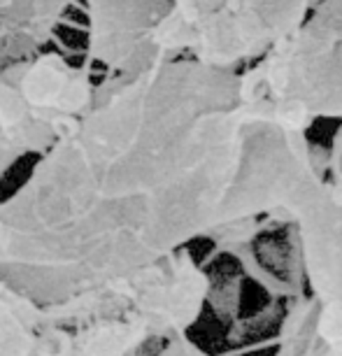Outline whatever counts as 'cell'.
<instances>
[{
  "instance_id": "obj_1",
  "label": "cell",
  "mask_w": 342,
  "mask_h": 356,
  "mask_svg": "<svg viewBox=\"0 0 342 356\" xmlns=\"http://www.w3.org/2000/svg\"><path fill=\"white\" fill-rule=\"evenodd\" d=\"M259 117L238 70L177 56L105 75L0 198V280L49 305L207 240L228 224Z\"/></svg>"
},
{
  "instance_id": "obj_2",
  "label": "cell",
  "mask_w": 342,
  "mask_h": 356,
  "mask_svg": "<svg viewBox=\"0 0 342 356\" xmlns=\"http://www.w3.org/2000/svg\"><path fill=\"white\" fill-rule=\"evenodd\" d=\"M266 214L293 228L317 333L342 356V124L321 147L307 131L254 119L228 224Z\"/></svg>"
},
{
  "instance_id": "obj_3",
  "label": "cell",
  "mask_w": 342,
  "mask_h": 356,
  "mask_svg": "<svg viewBox=\"0 0 342 356\" xmlns=\"http://www.w3.org/2000/svg\"><path fill=\"white\" fill-rule=\"evenodd\" d=\"M210 273L186 247L47 310L77 356H142L152 345L189 333L210 303Z\"/></svg>"
},
{
  "instance_id": "obj_4",
  "label": "cell",
  "mask_w": 342,
  "mask_h": 356,
  "mask_svg": "<svg viewBox=\"0 0 342 356\" xmlns=\"http://www.w3.org/2000/svg\"><path fill=\"white\" fill-rule=\"evenodd\" d=\"M238 100L293 131L342 124V0H319L296 31L238 70Z\"/></svg>"
},
{
  "instance_id": "obj_5",
  "label": "cell",
  "mask_w": 342,
  "mask_h": 356,
  "mask_svg": "<svg viewBox=\"0 0 342 356\" xmlns=\"http://www.w3.org/2000/svg\"><path fill=\"white\" fill-rule=\"evenodd\" d=\"M319 0H170L154 31L158 58L243 70L296 31Z\"/></svg>"
},
{
  "instance_id": "obj_6",
  "label": "cell",
  "mask_w": 342,
  "mask_h": 356,
  "mask_svg": "<svg viewBox=\"0 0 342 356\" xmlns=\"http://www.w3.org/2000/svg\"><path fill=\"white\" fill-rule=\"evenodd\" d=\"M89 63L54 51L0 68V182L26 156H40L93 100Z\"/></svg>"
},
{
  "instance_id": "obj_7",
  "label": "cell",
  "mask_w": 342,
  "mask_h": 356,
  "mask_svg": "<svg viewBox=\"0 0 342 356\" xmlns=\"http://www.w3.org/2000/svg\"><path fill=\"white\" fill-rule=\"evenodd\" d=\"M86 63L107 75H131L161 61L154 49V31L170 0H84Z\"/></svg>"
},
{
  "instance_id": "obj_8",
  "label": "cell",
  "mask_w": 342,
  "mask_h": 356,
  "mask_svg": "<svg viewBox=\"0 0 342 356\" xmlns=\"http://www.w3.org/2000/svg\"><path fill=\"white\" fill-rule=\"evenodd\" d=\"M0 356H77L47 305L0 280Z\"/></svg>"
},
{
  "instance_id": "obj_9",
  "label": "cell",
  "mask_w": 342,
  "mask_h": 356,
  "mask_svg": "<svg viewBox=\"0 0 342 356\" xmlns=\"http://www.w3.org/2000/svg\"><path fill=\"white\" fill-rule=\"evenodd\" d=\"M77 0H0V68L44 51Z\"/></svg>"
},
{
  "instance_id": "obj_10",
  "label": "cell",
  "mask_w": 342,
  "mask_h": 356,
  "mask_svg": "<svg viewBox=\"0 0 342 356\" xmlns=\"http://www.w3.org/2000/svg\"><path fill=\"white\" fill-rule=\"evenodd\" d=\"M272 356H338L317 333V305L307 293L289 298L279 314Z\"/></svg>"
},
{
  "instance_id": "obj_11",
  "label": "cell",
  "mask_w": 342,
  "mask_h": 356,
  "mask_svg": "<svg viewBox=\"0 0 342 356\" xmlns=\"http://www.w3.org/2000/svg\"><path fill=\"white\" fill-rule=\"evenodd\" d=\"M152 356H210L203 347L196 345L189 333H177L172 338L163 340Z\"/></svg>"
}]
</instances>
